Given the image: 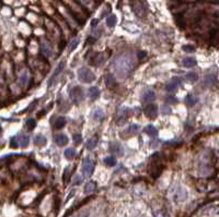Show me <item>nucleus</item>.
Here are the masks:
<instances>
[{"label": "nucleus", "instance_id": "f257e3e1", "mask_svg": "<svg viewBox=\"0 0 219 217\" xmlns=\"http://www.w3.org/2000/svg\"><path fill=\"white\" fill-rule=\"evenodd\" d=\"M135 67V62H134V58L128 54H124L118 56L115 58L112 68H113L115 74L118 78H127L131 72L134 70Z\"/></svg>", "mask_w": 219, "mask_h": 217}, {"label": "nucleus", "instance_id": "f03ea898", "mask_svg": "<svg viewBox=\"0 0 219 217\" xmlns=\"http://www.w3.org/2000/svg\"><path fill=\"white\" fill-rule=\"evenodd\" d=\"M170 198L173 203H175V204H181V203L186 201L187 192L181 185H176V187H174V188L171 190Z\"/></svg>", "mask_w": 219, "mask_h": 217}, {"label": "nucleus", "instance_id": "7ed1b4c3", "mask_svg": "<svg viewBox=\"0 0 219 217\" xmlns=\"http://www.w3.org/2000/svg\"><path fill=\"white\" fill-rule=\"evenodd\" d=\"M79 80L83 82V83H91L95 80V76L93 74L91 70H89L87 68H81L78 71Z\"/></svg>", "mask_w": 219, "mask_h": 217}, {"label": "nucleus", "instance_id": "20e7f679", "mask_svg": "<svg viewBox=\"0 0 219 217\" xmlns=\"http://www.w3.org/2000/svg\"><path fill=\"white\" fill-rule=\"evenodd\" d=\"M69 95H70V99L71 102L74 103L75 105H78L80 103L82 102L83 99V92H82V88L80 86H75L70 90V93H69Z\"/></svg>", "mask_w": 219, "mask_h": 217}, {"label": "nucleus", "instance_id": "39448f33", "mask_svg": "<svg viewBox=\"0 0 219 217\" xmlns=\"http://www.w3.org/2000/svg\"><path fill=\"white\" fill-rule=\"evenodd\" d=\"M93 170H94V163L89 157H86L83 159V161H82V171H83V173L87 177H90L93 173Z\"/></svg>", "mask_w": 219, "mask_h": 217}, {"label": "nucleus", "instance_id": "423d86ee", "mask_svg": "<svg viewBox=\"0 0 219 217\" xmlns=\"http://www.w3.org/2000/svg\"><path fill=\"white\" fill-rule=\"evenodd\" d=\"M217 82V74L216 73H208L204 79V86L205 87H213Z\"/></svg>", "mask_w": 219, "mask_h": 217}, {"label": "nucleus", "instance_id": "0eeeda50", "mask_svg": "<svg viewBox=\"0 0 219 217\" xmlns=\"http://www.w3.org/2000/svg\"><path fill=\"white\" fill-rule=\"evenodd\" d=\"M145 115L150 119H155L158 115V107L157 105H148L145 108Z\"/></svg>", "mask_w": 219, "mask_h": 217}, {"label": "nucleus", "instance_id": "6e6552de", "mask_svg": "<svg viewBox=\"0 0 219 217\" xmlns=\"http://www.w3.org/2000/svg\"><path fill=\"white\" fill-rule=\"evenodd\" d=\"M181 85V80L179 78H173L170 82H168V84L165 85V90L168 92H173L176 90L179 86Z\"/></svg>", "mask_w": 219, "mask_h": 217}, {"label": "nucleus", "instance_id": "1a4fd4ad", "mask_svg": "<svg viewBox=\"0 0 219 217\" xmlns=\"http://www.w3.org/2000/svg\"><path fill=\"white\" fill-rule=\"evenodd\" d=\"M128 111H129V109H128L127 107H122L121 109H120V111H118L117 114V123L118 125H122V123H124V122L126 121V119H127V114Z\"/></svg>", "mask_w": 219, "mask_h": 217}, {"label": "nucleus", "instance_id": "9d476101", "mask_svg": "<svg viewBox=\"0 0 219 217\" xmlns=\"http://www.w3.org/2000/svg\"><path fill=\"white\" fill-rule=\"evenodd\" d=\"M133 9H134V12H135L136 14L138 15V17H145L146 9H145V7H144L141 2L137 1L136 3H134V5H133Z\"/></svg>", "mask_w": 219, "mask_h": 217}, {"label": "nucleus", "instance_id": "9b49d317", "mask_svg": "<svg viewBox=\"0 0 219 217\" xmlns=\"http://www.w3.org/2000/svg\"><path fill=\"white\" fill-rule=\"evenodd\" d=\"M41 49H42V54L44 55L45 57H51L52 56V47L49 45V43L47 41H42V44H41Z\"/></svg>", "mask_w": 219, "mask_h": 217}, {"label": "nucleus", "instance_id": "f8f14e48", "mask_svg": "<svg viewBox=\"0 0 219 217\" xmlns=\"http://www.w3.org/2000/svg\"><path fill=\"white\" fill-rule=\"evenodd\" d=\"M64 68H65V62H64V61H62V62H60V64L57 66V68L55 69V71H54V73L52 74V76H51V79H49L48 85H51V84L53 83V81H54L55 79H56V76H58V74L60 73L63 70H64Z\"/></svg>", "mask_w": 219, "mask_h": 217}, {"label": "nucleus", "instance_id": "ddd939ff", "mask_svg": "<svg viewBox=\"0 0 219 217\" xmlns=\"http://www.w3.org/2000/svg\"><path fill=\"white\" fill-rule=\"evenodd\" d=\"M156 99V93L152 90H147L143 95V100L145 103H150Z\"/></svg>", "mask_w": 219, "mask_h": 217}, {"label": "nucleus", "instance_id": "4468645a", "mask_svg": "<svg viewBox=\"0 0 219 217\" xmlns=\"http://www.w3.org/2000/svg\"><path fill=\"white\" fill-rule=\"evenodd\" d=\"M55 142L59 146H64V145H66L68 143V138H67V135H65L63 133L57 134L56 137H55Z\"/></svg>", "mask_w": 219, "mask_h": 217}, {"label": "nucleus", "instance_id": "2eb2a0df", "mask_svg": "<svg viewBox=\"0 0 219 217\" xmlns=\"http://www.w3.org/2000/svg\"><path fill=\"white\" fill-rule=\"evenodd\" d=\"M111 152L114 154H116L117 156H123L124 155V151H123V147L120 145L118 143H113L111 145Z\"/></svg>", "mask_w": 219, "mask_h": 217}, {"label": "nucleus", "instance_id": "dca6fc26", "mask_svg": "<svg viewBox=\"0 0 219 217\" xmlns=\"http://www.w3.org/2000/svg\"><path fill=\"white\" fill-rule=\"evenodd\" d=\"M104 80H105V85L107 86L108 88H112L116 85V80L113 74H106Z\"/></svg>", "mask_w": 219, "mask_h": 217}, {"label": "nucleus", "instance_id": "f3484780", "mask_svg": "<svg viewBox=\"0 0 219 217\" xmlns=\"http://www.w3.org/2000/svg\"><path fill=\"white\" fill-rule=\"evenodd\" d=\"M196 60L192 57H186V58L183 59V66L186 67V68H192V67L196 66Z\"/></svg>", "mask_w": 219, "mask_h": 217}, {"label": "nucleus", "instance_id": "a211bd4d", "mask_svg": "<svg viewBox=\"0 0 219 217\" xmlns=\"http://www.w3.org/2000/svg\"><path fill=\"white\" fill-rule=\"evenodd\" d=\"M17 140L21 147H26L27 145H29L30 140H29V137H26V135H20L19 138H17Z\"/></svg>", "mask_w": 219, "mask_h": 217}, {"label": "nucleus", "instance_id": "6ab92c4d", "mask_svg": "<svg viewBox=\"0 0 219 217\" xmlns=\"http://www.w3.org/2000/svg\"><path fill=\"white\" fill-rule=\"evenodd\" d=\"M145 132L148 134V135H149V137H151V138H155L156 135L158 134L157 129H156V128L153 127V126H151V125H149V126H147V127H146Z\"/></svg>", "mask_w": 219, "mask_h": 217}, {"label": "nucleus", "instance_id": "aec40b11", "mask_svg": "<svg viewBox=\"0 0 219 217\" xmlns=\"http://www.w3.org/2000/svg\"><path fill=\"white\" fill-rule=\"evenodd\" d=\"M20 83L22 86H26L27 83H29V72L27 71H24L21 76H20Z\"/></svg>", "mask_w": 219, "mask_h": 217}, {"label": "nucleus", "instance_id": "412c9836", "mask_svg": "<svg viewBox=\"0 0 219 217\" xmlns=\"http://www.w3.org/2000/svg\"><path fill=\"white\" fill-rule=\"evenodd\" d=\"M34 143L36 144V145H39V146H43V145L46 144V138L41 135V134L36 135V137L34 138Z\"/></svg>", "mask_w": 219, "mask_h": 217}, {"label": "nucleus", "instance_id": "4be33fe9", "mask_svg": "<svg viewBox=\"0 0 219 217\" xmlns=\"http://www.w3.org/2000/svg\"><path fill=\"white\" fill-rule=\"evenodd\" d=\"M93 118L95 120H98V121H102L104 119V111L102 109H100V108L95 109V111L93 114Z\"/></svg>", "mask_w": 219, "mask_h": 217}, {"label": "nucleus", "instance_id": "5701e85b", "mask_svg": "<svg viewBox=\"0 0 219 217\" xmlns=\"http://www.w3.org/2000/svg\"><path fill=\"white\" fill-rule=\"evenodd\" d=\"M95 188H96L95 182H89V183H87L86 187H84V192L88 193V194H90V193H92V192L95 191Z\"/></svg>", "mask_w": 219, "mask_h": 217}, {"label": "nucleus", "instance_id": "b1692460", "mask_svg": "<svg viewBox=\"0 0 219 217\" xmlns=\"http://www.w3.org/2000/svg\"><path fill=\"white\" fill-rule=\"evenodd\" d=\"M196 103H197V98L193 95H187L186 98H185V104H186L187 106H190V107L194 106Z\"/></svg>", "mask_w": 219, "mask_h": 217}, {"label": "nucleus", "instance_id": "393cba45", "mask_svg": "<svg viewBox=\"0 0 219 217\" xmlns=\"http://www.w3.org/2000/svg\"><path fill=\"white\" fill-rule=\"evenodd\" d=\"M185 78H186V80L189 81V82H191V83H194V82H196V81L198 80V76H197L196 72H189V73L185 76Z\"/></svg>", "mask_w": 219, "mask_h": 217}, {"label": "nucleus", "instance_id": "a878e982", "mask_svg": "<svg viewBox=\"0 0 219 217\" xmlns=\"http://www.w3.org/2000/svg\"><path fill=\"white\" fill-rule=\"evenodd\" d=\"M65 125H66V119L64 117H59L57 118L56 122H55V128L56 129H62V128L65 127Z\"/></svg>", "mask_w": 219, "mask_h": 217}, {"label": "nucleus", "instance_id": "bb28decb", "mask_svg": "<svg viewBox=\"0 0 219 217\" xmlns=\"http://www.w3.org/2000/svg\"><path fill=\"white\" fill-rule=\"evenodd\" d=\"M100 90H99V87H95V86H93V87H91L90 90H89V94H90V96H91L92 99H94V98L99 97L100 96Z\"/></svg>", "mask_w": 219, "mask_h": 217}, {"label": "nucleus", "instance_id": "cd10ccee", "mask_svg": "<svg viewBox=\"0 0 219 217\" xmlns=\"http://www.w3.org/2000/svg\"><path fill=\"white\" fill-rule=\"evenodd\" d=\"M104 164H105L106 166H115L116 165V158L114 156H110V157H106L104 158Z\"/></svg>", "mask_w": 219, "mask_h": 217}, {"label": "nucleus", "instance_id": "c85d7f7f", "mask_svg": "<svg viewBox=\"0 0 219 217\" xmlns=\"http://www.w3.org/2000/svg\"><path fill=\"white\" fill-rule=\"evenodd\" d=\"M96 144H98V139H96V138H92V139H90L87 142V149H93L94 147L96 146Z\"/></svg>", "mask_w": 219, "mask_h": 217}, {"label": "nucleus", "instance_id": "c756f323", "mask_svg": "<svg viewBox=\"0 0 219 217\" xmlns=\"http://www.w3.org/2000/svg\"><path fill=\"white\" fill-rule=\"evenodd\" d=\"M65 156H66V158L68 159H72L75 156H76V151H75V149H65Z\"/></svg>", "mask_w": 219, "mask_h": 217}, {"label": "nucleus", "instance_id": "7c9ffc66", "mask_svg": "<svg viewBox=\"0 0 219 217\" xmlns=\"http://www.w3.org/2000/svg\"><path fill=\"white\" fill-rule=\"evenodd\" d=\"M116 21H117V20H116L115 15H110V17L106 19V24H107V26L113 27V26H115Z\"/></svg>", "mask_w": 219, "mask_h": 217}, {"label": "nucleus", "instance_id": "2f4dec72", "mask_svg": "<svg viewBox=\"0 0 219 217\" xmlns=\"http://www.w3.org/2000/svg\"><path fill=\"white\" fill-rule=\"evenodd\" d=\"M26 127H27V129H29L30 131H32V130L36 127V122H35V120L34 119H29L27 120L26 121Z\"/></svg>", "mask_w": 219, "mask_h": 217}, {"label": "nucleus", "instance_id": "473e14b6", "mask_svg": "<svg viewBox=\"0 0 219 217\" xmlns=\"http://www.w3.org/2000/svg\"><path fill=\"white\" fill-rule=\"evenodd\" d=\"M156 217H170V215H169V213H168L167 211L160 210L156 213Z\"/></svg>", "mask_w": 219, "mask_h": 217}, {"label": "nucleus", "instance_id": "72a5a7b5", "mask_svg": "<svg viewBox=\"0 0 219 217\" xmlns=\"http://www.w3.org/2000/svg\"><path fill=\"white\" fill-rule=\"evenodd\" d=\"M138 130H139V127H138V125H136V123H133V125H131V127L128 128V132L132 134L136 133Z\"/></svg>", "mask_w": 219, "mask_h": 217}, {"label": "nucleus", "instance_id": "f704fd0d", "mask_svg": "<svg viewBox=\"0 0 219 217\" xmlns=\"http://www.w3.org/2000/svg\"><path fill=\"white\" fill-rule=\"evenodd\" d=\"M82 141V137L81 134H75L74 135V143L76 144V145H78V144H80Z\"/></svg>", "mask_w": 219, "mask_h": 217}, {"label": "nucleus", "instance_id": "c9c22d12", "mask_svg": "<svg viewBox=\"0 0 219 217\" xmlns=\"http://www.w3.org/2000/svg\"><path fill=\"white\" fill-rule=\"evenodd\" d=\"M78 44H79V39H75V41H72L71 44H70V46H69V51L71 52L72 50H75L76 47L78 46Z\"/></svg>", "mask_w": 219, "mask_h": 217}, {"label": "nucleus", "instance_id": "e433bc0d", "mask_svg": "<svg viewBox=\"0 0 219 217\" xmlns=\"http://www.w3.org/2000/svg\"><path fill=\"white\" fill-rule=\"evenodd\" d=\"M82 177L81 176H79V175H77L76 177H75V179H74V184L75 185H78V184H80V183L82 182Z\"/></svg>", "mask_w": 219, "mask_h": 217}, {"label": "nucleus", "instance_id": "4c0bfd02", "mask_svg": "<svg viewBox=\"0 0 219 217\" xmlns=\"http://www.w3.org/2000/svg\"><path fill=\"white\" fill-rule=\"evenodd\" d=\"M165 103H168V104H175V103H177V99L173 97V96H168L165 98Z\"/></svg>", "mask_w": 219, "mask_h": 217}, {"label": "nucleus", "instance_id": "58836bf2", "mask_svg": "<svg viewBox=\"0 0 219 217\" xmlns=\"http://www.w3.org/2000/svg\"><path fill=\"white\" fill-rule=\"evenodd\" d=\"M182 49L184 51H186V52H192V51L195 50V48L193 46H190V45H184V46L182 47Z\"/></svg>", "mask_w": 219, "mask_h": 217}, {"label": "nucleus", "instance_id": "ea45409f", "mask_svg": "<svg viewBox=\"0 0 219 217\" xmlns=\"http://www.w3.org/2000/svg\"><path fill=\"white\" fill-rule=\"evenodd\" d=\"M210 214L216 215V216H219V206L218 207H214L210 210Z\"/></svg>", "mask_w": 219, "mask_h": 217}, {"label": "nucleus", "instance_id": "a19ab883", "mask_svg": "<svg viewBox=\"0 0 219 217\" xmlns=\"http://www.w3.org/2000/svg\"><path fill=\"white\" fill-rule=\"evenodd\" d=\"M146 57V52L145 51H140V52H138V58L139 59H143Z\"/></svg>", "mask_w": 219, "mask_h": 217}, {"label": "nucleus", "instance_id": "79ce46f5", "mask_svg": "<svg viewBox=\"0 0 219 217\" xmlns=\"http://www.w3.org/2000/svg\"><path fill=\"white\" fill-rule=\"evenodd\" d=\"M98 20H93V21H92V23H91V25H92V27H94V26H96V24H98Z\"/></svg>", "mask_w": 219, "mask_h": 217}, {"label": "nucleus", "instance_id": "37998d69", "mask_svg": "<svg viewBox=\"0 0 219 217\" xmlns=\"http://www.w3.org/2000/svg\"><path fill=\"white\" fill-rule=\"evenodd\" d=\"M136 217H150V216L147 215V214H139V215H137Z\"/></svg>", "mask_w": 219, "mask_h": 217}]
</instances>
